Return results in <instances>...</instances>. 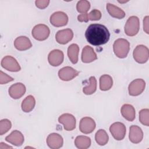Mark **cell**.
<instances>
[{
	"label": "cell",
	"instance_id": "cell-16",
	"mask_svg": "<svg viewBox=\"0 0 149 149\" xmlns=\"http://www.w3.org/2000/svg\"><path fill=\"white\" fill-rule=\"evenodd\" d=\"M9 94L13 99H18L22 97L26 92L25 86L21 83L12 85L9 88Z\"/></svg>",
	"mask_w": 149,
	"mask_h": 149
},
{
	"label": "cell",
	"instance_id": "cell-1",
	"mask_svg": "<svg viewBox=\"0 0 149 149\" xmlns=\"http://www.w3.org/2000/svg\"><path fill=\"white\" fill-rule=\"evenodd\" d=\"M85 37L90 44L97 46L106 44L109 41L110 34L104 25L91 24L86 31Z\"/></svg>",
	"mask_w": 149,
	"mask_h": 149
},
{
	"label": "cell",
	"instance_id": "cell-6",
	"mask_svg": "<svg viewBox=\"0 0 149 149\" xmlns=\"http://www.w3.org/2000/svg\"><path fill=\"white\" fill-rule=\"evenodd\" d=\"M146 82L141 79H137L132 81L129 86V93L132 96L140 95L144 90Z\"/></svg>",
	"mask_w": 149,
	"mask_h": 149
},
{
	"label": "cell",
	"instance_id": "cell-22",
	"mask_svg": "<svg viewBox=\"0 0 149 149\" xmlns=\"http://www.w3.org/2000/svg\"><path fill=\"white\" fill-rule=\"evenodd\" d=\"M107 10L109 14L113 17L120 19L125 16V12L120 8L113 4L109 3H107Z\"/></svg>",
	"mask_w": 149,
	"mask_h": 149
},
{
	"label": "cell",
	"instance_id": "cell-33",
	"mask_svg": "<svg viewBox=\"0 0 149 149\" xmlns=\"http://www.w3.org/2000/svg\"><path fill=\"white\" fill-rule=\"evenodd\" d=\"M13 79L10 76L7 75L6 73H3L2 71H0V83L1 84H4L8 82L12 81Z\"/></svg>",
	"mask_w": 149,
	"mask_h": 149
},
{
	"label": "cell",
	"instance_id": "cell-35",
	"mask_svg": "<svg viewBox=\"0 0 149 149\" xmlns=\"http://www.w3.org/2000/svg\"><path fill=\"white\" fill-rule=\"evenodd\" d=\"M148 19L149 17L148 16L144 17V20H143V30L144 31L147 33L148 34L149 33V31H148Z\"/></svg>",
	"mask_w": 149,
	"mask_h": 149
},
{
	"label": "cell",
	"instance_id": "cell-21",
	"mask_svg": "<svg viewBox=\"0 0 149 149\" xmlns=\"http://www.w3.org/2000/svg\"><path fill=\"white\" fill-rule=\"evenodd\" d=\"M121 114L128 121H133L136 117L134 108L130 104H124L120 109Z\"/></svg>",
	"mask_w": 149,
	"mask_h": 149
},
{
	"label": "cell",
	"instance_id": "cell-12",
	"mask_svg": "<svg viewBox=\"0 0 149 149\" xmlns=\"http://www.w3.org/2000/svg\"><path fill=\"white\" fill-rule=\"evenodd\" d=\"M95 128V121L90 117H84L80 120L79 129L84 134L91 133Z\"/></svg>",
	"mask_w": 149,
	"mask_h": 149
},
{
	"label": "cell",
	"instance_id": "cell-29",
	"mask_svg": "<svg viewBox=\"0 0 149 149\" xmlns=\"http://www.w3.org/2000/svg\"><path fill=\"white\" fill-rule=\"evenodd\" d=\"M90 8V3L88 1L81 0L79 1L76 5V9L78 12L84 14L89 10Z\"/></svg>",
	"mask_w": 149,
	"mask_h": 149
},
{
	"label": "cell",
	"instance_id": "cell-3",
	"mask_svg": "<svg viewBox=\"0 0 149 149\" xmlns=\"http://www.w3.org/2000/svg\"><path fill=\"white\" fill-rule=\"evenodd\" d=\"M139 29V19L135 16L129 17L125 26V32L126 34L129 36H134L137 34Z\"/></svg>",
	"mask_w": 149,
	"mask_h": 149
},
{
	"label": "cell",
	"instance_id": "cell-27",
	"mask_svg": "<svg viewBox=\"0 0 149 149\" xmlns=\"http://www.w3.org/2000/svg\"><path fill=\"white\" fill-rule=\"evenodd\" d=\"M95 139L98 144L104 146L108 143L109 137L105 130L104 129H100L95 133Z\"/></svg>",
	"mask_w": 149,
	"mask_h": 149
},
{
	"label": "cell",
	"instance_id": "cell-31",
	"mask_svg": "<svg viewBox=\"0 0 149 149\" xmlns=\"http://www.w3.org/2000/svg\"><path fill=\"white\" fill-rule=\"evenodd\" d=\"M12 124L9 120L7 119H2L0 121V135L6 133L11 128Z\"/></svg>",
	"mask_w": 149,
	"mask_h": 149
},
{
	"label": "cell",
	"instance_id": "cell-5",
	"mask_svg": "<svg viewBox=\"0 0 149 149\" xmlns=\"http://www.w3.org/2000/svg\"><path fill=\"white\" fill-rule=\"evenodd\" d=\"M134 60L139 63H146L149 57V51L147 47L143 45H137L133 53Z\"/></svg>",
	"mask_w": 149,
	"mask_h": 149
},
{
	"label": "cell",
	"instance_id": "cell-19",
	"mask_svg": "<svg viewBox=\"0 0 149 149\" xmlns=\"http://www.w3.org/2000/svg\"><path fill=\"white\" fill-rule=\"evenodd\" d=\"M97 59L93 48L88 45L84 47L82 50L81 61L84 63H90Z\"/></svg>",
	"mask_w": 149,
	"mask_h": 149
},
{
	"label": "cell",
	"instance_id": "cell-26",
	"mask_svg": "<svg viewBox=\"0 0 149 149\" xmlns=\"http://www.w3.org/2000/svg\"><path fill=\"white\" fill-rule=\"evenodd\" d=\"M74 144L78 148L86 149L90 146L91 140L87 136H79L74 140Z\"/></svg>",
	"mask_w": 149,
	"mask_h": 149
},
{
	"label": "cell",
	"instance_id": "cell-36",
	"mask_svg": "<svg viewBox=\"0 0 149 149\" xmlns=\"http://www.w3.org/2000/svg\"><path fill=\"white\" fill-rule=\"evenodd\" d=\"M77 20L80 22H87L88 21V13H84L79 15L77 16Z\"/></svg>",
	"mask_w": 149,
	"mask_h": 149
},
{
	"label": "cell",
	"instance_id": "cell-34",
	"mask_svg": "<svg viewBox=\"0 0 149 149\" xmlns=\"http://www.w3.org/2000/svg\"><path fill=\"white\" fill-rule=\"evenodd\" d=\"M49 0H37L35 2L36 6L41 9H45L49 5Z\"/></svg>",
	"mask_w": 149,
	"mask_h": 149
},
{
	"label": "cell",
	"instance_id": "cell-25",
	"mask_svg": "<svg viewBox=\"0 0 149 149\" xmlns=\"http://www.w3.org/2000/svg\"><path fill=\"white\" fill-rule=\"evenodd\" d=\"M79 47L76 44H72L68 48V55L72 63L75 64L78 61Z\"/></svg>",
	"mask_w": 149,
	"mask_h": 149
},
{
	"label": "cell",
	"instance_id": "cell-14",
	"mask_svg": "<svg viewBox=\"0 0 149 149\" xmlns=\"http://www.w3.org/2000/svg\"><path fill=\"white\" fill-rule=\"evenodd\" d=\"M64 55L62 51L59 49H54L49 52L48 60L49 64L53 66H58L60 65L63 61Z\"/></svg>",
	"mask_w": 149,
	"mask_h": 149
},
{
	"label": "cell",
	"instance_id": "cell-37",
	"mask_svg": "<svg viewBox=\"0 0 149 149\" xmlns=\"http://www.w3.org/2000/svg\"><path fill=\"white\" fill-rule=\"evenodd\" d=\"M7 148H12V147L9 146L3 143H0V149H7Z\"/></svg>",
	"mask_w": 149,
	"mask_h": 149
},
{
	"label": "cell",
	"instance_id": "cell-4",
	"mask_svg": "<svg viewBox=\"0 0 149 149\" xmlns=\"http://www.w3.org/2000/svg\"><path fill=\"white\" fill-rule=\"evenodd\" d=\"M31 34L36 40L44 41L48 37L50 34V30L47 26L43 24H39L34 27Z\"/></svg>",
	"mask_w": 149,
	"mask_h": 149
},
{
	"label": "cell",
	"instance_id": "cell-10",
	"mask_svg": "<svg viewBox=\"0 0 149 149\" xmlns=\"http://www.w3.org/2000/svg\"><path fill=\"white\" fill-rule=\"evenodd\" d=\"M58 121L63 125L64 129L67 131L73 130L76 127V119L70 113L62 114L59 117Z\"/></svg>",
	"mask_w": 149,
	"mask_h": 149
},
{
	"label": "cell",
	"instance_id": "cell-11",
	"mask_svg": "<svg viewBox=\"0 0 149 149\" xmlns=\"http://www.w3.org/2000/svg\"><path fill=\"white\" fill-rule=\"evenodd\" d=\"M79 72L70 66L64 67L58 72L59 77L63 81H69L76 77Z\"/></svg>",
	"mask_w": 149,
	"mask_h": 149
},
{
	"label": "cell",
	"instance_id": "cell-9",
	"mask_svg": "<svg viewBox=\"0 0 149 149\" xmlns=\"http://www.w3.org/2000/svg\"><path fill=\"white\" fill-rule=\"evenodd\" d=\"M50 23L55 27H62L66 25L68 22L67 15L63 12H56L50 17Z\"/></svg>",
	"mask_w": 149,
	"mask_h": 149
},
{
	"label": "cell",
	"instance_id": "cell-17",
	"mask_svg": "<svg viewBox=\"0 0 149 149\" xmlns=\"http://www.w3.org/2000/svg\"><path fill=\"white\" fill-rule=\"evenodd\" d=\"M129 139L133 143H140L143 137V133L141 129L136 125H132L130 127Z\"/></svg>",
	"mask_w": 149,
	"mask_h": 149
},
{
	"label": "cell",
	"instance_id": "cell-15",
	"mask_svg": "<svg viewBox=\"0 0 149 149\" xmlns=\"http://www.w3.org/2000/svg\"><path fill=\"white\" fill-rule=\"evenodd\" d=\"M63 138L58 133H51L47 138V145L49 148L52 149L61 148L63 145Z\"/></svg>",
	"mask_w": 149,
	"mask_h": 149
},
{
	"label": "cell",
	"instance_id": "cell-20",
	"mask_svg": "<svg viewBox=\"0 0 149 149\" xmlns=\"http://www.w3.org/2000/svg\"><path fill=\"white\" fill-rule=\"evenodd\" d=\"M14 45L19 51L27 50L32 47L30 40L26 36H20L17 37L14 41Z\"/></svg>",
	"mask_w": 149,
	"mask_h": 149
},
{
	"label": "cell",
	"instance_id": "cell-24",
	"mask_svg": "<svg viewBox=\"0 0 149 149\" xmlns=\"http://www.w3.org/2000/svg\"><path fill=\"white\" fill-rule=\"evenodd\" d=\"M113 84V80L108 74H104L100 79V88L102 91L109 90Z\"/></svg>",
	"mask_w": 149,
	"mask_h": 149
},
{
	"label": "cell",
	"instance_id": "cell-28",
	"mask_svg": "<svg viewBox=\"0 0 149 149\" xmlns=\"http://www.w3.org/2000/svg\"><path fill=\"white\" fill-rule=\"evenodd\" d=\"M90 83L83 89V93L86 95H91L93 94L97 88V80L95 77L91 76L89 79Z\"/></svg>",
	"mask_w": 149,
	"mask_h": 149
},
{
	"label": "cell",
	"instance_id": "cell-7",
	"mask_svg": "<svg viewBox=\"0 0 149 149\" xmlns=\"http://www.w3.org/2000/svg\"><path fill=\"white\" fill-rule=\"evenodd\" d=\"M109 131L116 140H122L126 134V127L121 122H115L112 124L109 127Z\"/></svg>",
	"mask_w": 149,
	"mask_h": 149
},
{
	"label": "cell",
	"instance_id": "cell-32",
	"mask_svg": "<svg viewBox=\"0 0 149 149\" xmlns=\"http://www.w3.org/2000/svg\"><path fill=\"white\" fill-rule=\"evenodd\" d=\"M88 20H99L101 17V13L97 9H94L88 14Z\"/></svg>",
	"mask_w": 149,
	"mask_h": 149
},
{
	"label": "cell",
	"instance_id": "cell-23",
	"mask_svg": "<svg viewBox=\"0 0 149 149\" xmlns=\"http://www.w3.org/2000/svg\"><path fill=\"white\" fill-rule=\"evenodd\" d=\"M36 100L33 95H28L24 99L22 103V109L24 112H30L34 108Z\"/></svg>",
	"mask_w": 149,
	"mask_h": 149
},
{
	"label": "cell",
	"instance_id": "cell-8",
	"mask_svg": "<svg viewBox=\"0 0 149 149\" xmlns=\"http://www.w3.org/2000/svg\"><path fill=\"white\" fill-rule=\"evenodd\" d=\"M1 66L10 72H19L21 68L15 58L11 56H6L1 61Z\"/></svg>",
	"mask_w": 149,
	"mask_h": 149
},
{
	"label": "cell",
	"instance_id": "cell-30",
	"mask_svg": "<svg viewBox=\"0 0 149 149\" xmlns=\"http://www.w3.org/2000/svg\"><path fill=\"white\" fill-rule=\"evenodd\" d=\"M139 120L144 125L149 126V110L143 109L139 112Z\"/></svg>",
	"mask_w": 149,
	"mask_h": 149
},
{
	"label": "cell",
	"instance_id": "cell-13",
	"mask_svg": "<svg viewBox=\"0 0 149 149\" xmlns=\"http://www.w3.org/2000/svg\"><path fill=\"white\" fill-rule=\"evenodd\" d=\"M73 33L70 29H63L58 31L55 35L56 41L61 44H65L72 40Z\"/></svg>",
	"mask_w": 149,
	"mask_h": 149
},
{
	"label": "cell",
	"instance_id": "cell-18",
	"mask_svg": "<svg viewBox=\"0 0 149 149\" xmlns=\"http://www.w3.org/2000/svg\"><path fill=\"white\" fill-rule=\"evenodd\" d=\"M5 140L14 146H20L24 142V136L20 132L16 130L6 136Z\"/></svg>",
	"mask_w": 149,
	"mask_h": 149
},
{
	"label": "cell",
	"instance_id": "cell-2",
	"mask_svg": "<svg viewBox=\"0 0 149 149\" xmlns=\"http://www.w3.org/2000/svg\"><path fill=\"white\" fill-rule=\"evenodd\" d=\"M113 52L116 56L119 58H126L129 53L130 44L124 38H119L115 41L113 45Z\"/></svg>",
	"mask_w": 149,
	"mask_h": 149
}]
</instances>
